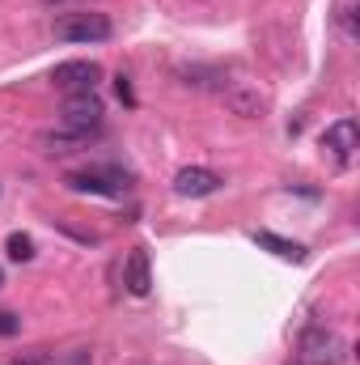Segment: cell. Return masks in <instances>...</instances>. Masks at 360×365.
Listing matches in <instances>:
<instances>
[{"label":"cell","mask_w":360,"mask_h":365,"mask_svg":"<svg viewBox=\"0 0 360 365\" xmlns=\"http://www.w3.org/2000/svg\"><path fill=\"white\" fill-rule=\"evenodd\" d=\"M221 182L225 179L216 170H208V166H182L179 175H174V191L186 195V200H199V195H216Z\"/></svg>","instance_id":"52a82bcc"},{"label":"cell","mask_w":360,"mask_h":365,"mask_svg":"<svg viewBox=\"0 0 360 365\" xmlns=\"http://www.w3.org/2000/svg\"><path fill=\"white\" fill-rule=\"evenodd\" d=\"M93 132H77V128H60V132H43L38 136V145H43V153H73V149H81V145H90Z\"/></svg>","instance_id":"9c48e42d"},{"label":"cell","mask_w":360,"mask_h":365,"mask_svg":"<svg viewBox=\"0 0 360 365\" xmlns=\"http://www.w3.org/2000/svg\"><path fill=\"white\" fill-rule=\"evenodd\" d=\"M115 90H119V98H123L127 106H136V93H132V81H127V77H115Z\"/></svg>","instance_id":"5bb4252c"},{"label":"cell","mask_w":360,"mask_h":365,"mask_svg":"<svg viewBox=\"0 0 360 365\" xmlns=\"http://www.w3.org/2000/svg\"><path fill=\"white\" fill-rule=\"evenodd\" d=\"M0 284H4V272H0Z\"/></svg>","instance_id":"2e32d148"},{"label":"cell","mask_w":360,"mask_h":365,"mask_svg":"<svg viewBox=\"0 0 360 365\" xmlns=\"http://www.w3.org/2000/svg\"><path fill=\"white\" fill-rule=\"evenodd\" d=\"M64 182H68V191H81V195H123V191H127V175H123L119 166L73 170Z\"/></svg>","instance_id":"3957f363"},{"label":"cell","mask_w":360,"mask_h":365,"mask_svg":"<svg viewBox=\"0 0 360 365\" xmlns=\"http://www.w3.org/2000/svg\"><path fill=\"white\" fill-rule=\"evenodd\" d=\"M51 34H55L60 43H106V38L115 34V26H110V17H106V13L73 9V13H60V17H55Z\"/></svg>","instance_id":"6da1fadb"},{"label":"cell","mask_w":360,"mask_h":365,"mask_svg":"<svg viewBox=\"0 0 360 365\" xmlns=\"http://www.w3.org/2000/svg\"><path fill=\"white\" fill-rule=\"evenodd\" d=\"M344 357H348V344L335 327H327V323L305 327V336H301V361L305 365H344Z\"/></svg>","instance_id":"7a4b0ae2"},{"label":"cell","mask_w":360,"mask_h":365,"mask_svg":"<svg viewBox=\"0 0 360 365\" xmlns=\"http://www.w3.org/2000/svg\"><path fill=\"white\" fill-rule=\"evenodd\" d=\"M21 331V319L13 310H0V336H17Z\"/></svg>","instance_id":"4fadbf2b"},{"label":"cell","mask_w":360,"mask_h":365,"mask_svg":"<svg viewBox=\"0 0 360 365\" xmlns=\"http://www.w3.org/2000/svg\"><path fill=\"white\" fill-rule=\"evenodd\" d=\"M250 238H255L259 247H268L271 255L288 259V264H305V247H301V242H288V238H280V234H271V230H255Z\"/></svg>","instance_id":"30bf717a"},{"label":"cell","mask_w":360,"mask_h":365,"mask_svg":"<svg viewBox=\"0 0 360 365\" xmlns=\"http://www.w3.org/2000/svg\"><path fill=\"white\" fill-rule=\"evenodd\" d=\"M123 284H127L132 297H144L153 289V268H149V251L144 247H132V255L123 264Z\"/></svg>","instance_id":"ba28073f"},{"label":"cell","mask_w":360,"mask_h":365,"mask_svg":"<svg viewBox=\"0 0 360 365\" xmlns=\"http://www.w3.org/2000/svg\"><path fill=\"white\" fill-rule=\"evenodd\" d=\"M229 106H233L238 115H246V119H250V115H259V106H263V102H259L255 93H229Z\"/></svg>","instance_id":"7c38bea8"},{"label":"cell","mask_w":360,"mask_h":365,"mask_svg":"<svg viewBox=\"0 0 360 365\" xmlns=\"http://www.w3.org/2000/svg\"><path fill=\"white\" fill-rule=\"evenodd\" d=\"M64 128H77V132H97L102 128V115H106V106H102V98L97 93H68L64 98Z\"/></svg>","instance_id":"5b68a950"},{"label":"cell","mask_w":360,"mask_h":365,"mask_svg":"<svg viewBox=\"0 0 360 365\" xmlns=\"http://www.w3.org/2000/svg\"><path fill=\"white\" fill-rule=\"evenodd\" d=\"M356 145H360L356 119H335V123L322 132V153L331 158V166H335V170H348V166H352Z\"/></svg>","instance_id":"277c9868"},{"label":"cell","mask_w":360,"mask_h":365,"mask_svg":"<svg viewBox=\"0 0 360 365\" xmlns=\"http://www.w3.org/2000/svg\"><path fill=\"white\" fill-rule=\"evenodd\" d=\"M97 77H102V68H97L93 60H64V64H55V73H51L55 90H64V93H90L93 86H97Z\"/></svg>","instance_id":"8992f818"},{"label":"cell","mask_w":360,"mask_h":365,"mask_svg":"<svg viewBox=\"0 0 360 365\" xmlns=\"http://www.w3.org/2000/svg\"><path fill=\"white\" fill-rule=\"evenodd\" d=\"M38 361H43V357H26V361L17 357V361H9V365H38Z\"/></svg>","instance_id":"9a60e30c"},{"label":"cell","mask_w":360,"mask_h":365,"mask_svg":"<svg viewBox=\"0 0 360 365\" xmlns=\"http://www.w3.org/2000/svg\"><path fill=\"white\" fill-rule=\"evenodd\" d=\"M4 251H9V259L26 264V259H34V238H30V234H9Z\"/></svg>","instance_id":"8fae6325"}]
</instances>
